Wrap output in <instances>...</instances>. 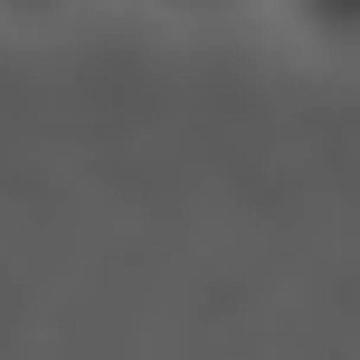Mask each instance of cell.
Segmentation results:
<instances>
[{"instance_id": "6da1fadb", "label": "cell", "mask_w": 360, "mask_h": 360, "mask_svg": "<svg viewBox=\"0 0 360 360\" xmlns=\"http://www.w3.org/2000/svg\"><path fill=\"white\" fill-rule=\"evenodd\" d=\"M266 10H275V29H285L294 48L360 67V0H266Z\"/></svg>"}, {"instance_id": "7a4b0ae2", "label": "cell", "mask_w": 360, "mask_h": 360, "mask_svg": "<svg viewBox=\"0 0 360 360\" xmlns=\"http://www.w3.org/2000/svg\"><path fill=\"white\" fill-rule=\"evenodd\" d=\"M162 10H180V19H228V10H247V0H162Z\"/></svg>"}]
</instances>
